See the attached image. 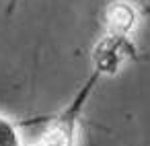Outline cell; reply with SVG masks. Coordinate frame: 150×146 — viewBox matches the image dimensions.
<instances>
[{
	"label": "cell",
	"instance_id": "6da1fadb",
	"mask_svg": "<svg viewBox=\"0 0 150 146\" xmlns=\"http://www.w3.org/2000/svg\"><path fill=\"white\" fill-rule=\"evenodd\" d=\"M107 23H109L111 35H127L136 25V13L129 4L115 2L107 11Z\"/></svg>",
	"mask_w": 150,
	"mask_h": 146
}]
</instances>
